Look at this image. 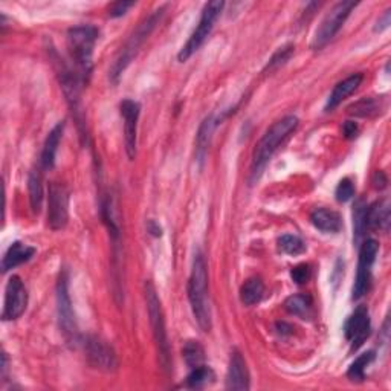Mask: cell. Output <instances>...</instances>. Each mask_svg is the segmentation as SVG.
Segmentation results:
<instances>
[{"label":"cell","mask_w":391,"mask_h":391,"mask_svg":"<svg viewBox=\"0 0 391 391\" xmlns=\"http://www.w3.org/2000/svg\"><path fill=\"white\" fill-rule=\"evenodd\" d=\"M298 118L289 115L279 119L274 122L271 129L266 130L262 139L257 142V146L254 148V155H252V164H251V184L257 182L263 175V171L266 165L269 164L271 158L276 150L280 148L283 142L288 139L292 133L297 130L298 127Z\"/></svg>","instance_id":"cell-1"},{"label":"cell","mask_w":391,"mask_h":391,"mask_svg":"<svg viewBox=\"0 0 391 391\" xmlns=\"http://www.w3.org/2000/svg\"><path fill=\"white\" fill-rule=\"evenodd\" d=\"M188 300L199 327L204 332L211 330V308L208 295V272L204 254L197 251L193 260L192 275L188 280Z\"/></svg>","instance_id":"cell-2"},{"label":"cell","mask_w":391,"mask_h":391,"mask_svg":"<svg viewBox=\"0 0 391 391\" xmlns=\"http://www.w3.org/2000/svg\"><path fill=\"white\" fill-rule=\"evenodd\" d=\"M97 39L98 30L93 25H78L68 31V49L83 83H88L91 78L93 69V47Z\"/></svg>","instance_id":"cell-3"},{"label":"cell","mask_w":391,"mask_h":391,"mask_svg":"<svg viewBox=\"0 0 391 391\" xmlns=\"http://www.w3.org/2000/svg\"><path fill=\"white\" fill-rule=\"evenodd\" d=\"M167 6H159L158 9H155L153 13H151L148 17H146L144 21L139 23V26L136 28V31L130 35V39L127 40V43L124 45V47L121 49L118 59L113 63L112 69H110V80L113 83H118L121 74L127 69V66L132 63V60L135 59V55L138 54L139 47L142 46L148 35L151 34V31L155 30L156 25L159 23V21L164 16Z\"/></svg>","instance_id":"cell-4"},{"label":"cell","mask_w":391,"mask_h":391,"mask_svg":"<svg viewBox=\"0 0 391 391\" xmlns=\"http://www.w3.org/2000/svg\"><path fill=\"white\" fill-rule=\"evenodd\" d=\"M144 293H146L147 312H148V318H150V324H151V330H153V338L156 342L159 364L165 371H170L171 370V351H170L168 337H167L164 312H162L161 300L158 297V292H156V288L153 286V283L146 281Z\"/></svg>","instance_id":"cell-5"},{"label":"cell","mask_w":391,"mask_h":391,"mask_svg":"<svg viewBox=\"0 0 391 391\" xmlns=\"http://www.w3.org/2000/svg\"><path fill=\"white\" fill-rule=\"evenodd\" d=\"M57 315H59V326L66 341L71 344H77L78 326L69 295V276L66 271L60 274L59 281H57Z\"/></svg>","instance_id":"cell-6"},{"label":"cell","mask_w":391,"mask_h":391,"mask_svg":"<svg viewBox=\"0 0 391 391\" xmlns=\"http://www.w3.org/2000/svg\"><path fill=\"white\" fill-rule=\"evenodd\" d=\"M223 6H225V4L218 2V0H216V2H208L204 6V11H202V16H200L197 28L193 31L192 37H189L188 42L185 43V46L177 54L179 62H182V63L187 62L189 57H192L199 49V47L204 45V42L206 40V37L209 35V33H211V30H213L217 17L221 16Z\"/></svg>","instance_id":"cell-7"},{"label":"cell","mask_w":391,"mask_h":391,"mask_svg":"<svg viewBox=\"0 0 391 391\" xmlns=\"http://www.w3.org/2000/svg\"><path fill=\"white\" fill-rule=\"evenodd\" d=\"M355 6V2H338L330 9L326 17L322 18L317 33H315L312 42L313 49H322V47L337 35V33L341 30V26L346 23L347 17L350 16L351 9Z\"/></svg>","instance_id":"cell-8"},{"label":"cell","mask_w":391,"mask_h":391,"mask_svg":"<svg viewBox=\"0 0 391 391\" xmlns=\"http://www.w3.org/2000/svg\"><path fill=\"white\" fill-rule=\"evenodd\" d=\"M69 221V193L64 185L52 182L47 197V225L51 230L59 231L68 225Z\"/></svg>","instance_id":"cell-9"},{"label":"cell","mask_w":391,"mask_h":391,"mask_svg":"<svg viewBox=\"0 0 391 391\" xmlns=\"http://www.w3.org/2000/svg\"><path fill=\"white\" fill-rule=\"evenodd\" d=\"M378 252H379V245L376 240H373V238H368V240H366L361 245L356 280H355V284H353V295H351L353 300H359L361 297H364V293L367 292L370 279H371V268H373Z\"/></svg>","instance_id":"cell-10"},{"label":"cell","mask_w":391,"mask_h":391,"mask_svg":"<svg viewBox=\"0 0 391 391\" xmlns=\"http://www.w3.org/2000/svg\"><path fill=\"white\" fill-rule=\"evenodd\" d=\"M28 304V292L21 276L13 275L9 279L5 289V304H4V321H13L22 317Z\"/></svg>","instance_id":"cell-11"},{"label":"cell","mask_w":391,"mask_h":391,"mask_svg":"<svg viewBox=\"0 0 391 391\" xmlns=\"http://www.w3.org/2000/svg\"><path fill=\"white\" fill-rule=\"evenodd\" d=\"M121 117L124 119V141H126V153L130 161L135 159L136 156V147H138V121L141 106L139 103L133 100H124L119 104Z\"/></svg>","instance_id":"cell-12"},{"label":"cell","mask_w":391,"mask_h":391,"mask_svg":"<svg viewBox=\"0 0 391 391\" xmlns=\"http://www.w3.org/2000/svg\"><path fill=\"white\" fill-rule=\"evenodd\" d=\"M370 330L371 324L368 309L366 306H359L350 315L344 324V335L346 339L350 342V349L358 350L364 344L366 339L370 337Z\"/></svg>","instance_id":"cell-13"},{"label":"cell","mask_w":391,"mask_h":391,"mask_svg":"<svg viewBox=\"0 0 391 391\" xmlns=\"http://www.w3.org/2000/svg\"><path fill=\"white\" fill-rule=\"evenodd\" d=\"M84 347L89 362L95 368H100L104 371H113L117 368V355L113 349L106 344V341L100 339L98 337H89L86 339Z\"/></svg>","instance_id":"cell-14"},{"label":"cell","mask_w":391,"mask_h":391,"mask_svg":"<svg viewBox=\"0 0 391 391\" xmlns=\"http://www.w3.org/2000/svg\"><path fill=\"white\" fill-rule=\"evenodd\" d=\"M250 371L246 367V361L242 353L234 350L230 358L226 373V388L228 390H250Z\"/></svg>","instance_id":"cell-15"},{"label":"cell","mask_w":391,"mask_h":391,"mask_svg":"<svg viewBox=\"0 0 391 391\" xmlns=\"http://www.w3.org/2000/svg\"><path fill=\"white\" fill-rule=\"evenodd\" d=\"M362 80H364V75H362V74H353V75H350V77H347L346 80L339 81L335 86V89L332 91L330 97H329V100L326 103V107H324V109H326L327 112H332L333 109H337L339 106V104L349 97V95H351L353 92H355L359 88Z\"/></svg>","instance_id":"cell-16"},{"label":"cell","mask_w":391,"mask_h":391,"mask_svg":"<svg viewBox=\"0 0 391 391\" xmlns=\"http://www.w3.org/2000/svg\"><path fill=\"white\" fill-rule=\"evenodd\" d=\"M310 222L322 233H339L342 228V218L337 211L327 208H317L310 214Z\"/></svg>","instance_id":"cell-17"},{"label":"cell","mask_w":391,"mask_h":391,"mask_svg":"<svg viewBox=\"0 0 391 391\" xmlns=\"http://www.w3.org/2000/svg\"><path fill=\"white\" fill-rule=\"evenodd\" d=\"M35 254V247L28 246L22 242H14L11 246L8 247V251L4 255L2 260V271L8 272L9 269L17 268L18 264L26 263L31 260Z\"/></svg>","instance_id":"cell-18"},{"label":"cell","mask_w":391,"mask_h":391,"mask_svg":"<svg viewBox=\"0 0 391 391\" xmlns=\"http://www.w3.org/2000/svg\"><path fill=\"white\" fill-rule=\"evenodd\" d=\"M63 130H64V122H59L49 132V135H47L42 150V156H40V165L43 170H49L54 167L57 150H59L60 141L63 136Z\"/></svg>","instance_id":"cell-19"},{"label":"cell","mask_w":391,"mask_h":391,"mask_svg":"<svg viewBox=\"0 0 391 391\" xmlns=\"http://www.w3.org/2000/svg\"><path fill=\"white\" fill-rule=\"evenodd\" d=\"M367 228L370 230L388 231L390 228V204L388 200H378L371 206H367Z\"/></svg>","instance_id":"cell-20"},{"label":"cell","mask_w":391,"mask_h":391,"mask_svg":"<svg viewBox=\"0 0 391 391\" xmlns=\"http://www.w3.org/2000/svg\"><path fill=\"white\" fill-rule=\"evenodd\" d=\"M264 284L259 276H252V279L246 280L240 289V300L245 306H254L263 298Z\"/></svg>","instance_id":"cell-21"},{"label":"cell","mask_w":391,"mask_h":391,"mask_svg":"<svg viewBox=\"0 0 391 391\" xmlns=\"http://www.w3.org/2000/svg\"><path fill=\"white\" fill-rule=\"evenodd\" d=\"M284 308L289 313L303 320H309L312 317V300L309 295H292V297L286 300Z\"/></svg>","instance_id":"cell-22"},{"label":"cell","mask_w":391,"mask_h":391,"mask_svg":"<svg viewBox=\"0 0 391 391\" xmlns=\"http://www.w3.org/2000/svg\"><path fill=\"white\" fill-rule=\"evenodd\" d=\"M367 230V204L364 199H358L353 206V238L359 245Z\"/></svg>","instance_id":"cell-23"},{"label":"cell","mask_w":391,"mask_h":391,"mask_svg":"<svg viewBox=\"0 0 391 391\" xmlns=\"http://www.w3.org/2000/svg\"><path fill=\"white\" fill-rule=\"evenodd\" d=\"M28 192H30V202L33 211L39 214L43 204V184L42 175L39 171H31L30 177H28Z\"/></svg>","instance_id":"cell-24"},{"label":"cell","mask_w":391,"mask_h":391,"mask_svg":"<svg viewBox=\"0 0 391 391\" xmlns=\"http://www.w3.org/2000/svg\"><path fill=\"white\" fill-rule=\"evenodd\" d=\"M375 359V351H367L362 353L361 356H358L355 361L351 362V366L349 367L347 376L353 383H361L366 378V368L373 362Z\"/></svg>","instance_id":"cell-25"},{"label":"cell","mask_w":391,"mask_h":391,"mask_svg":"<svg viewBox=\"0 0 391 391\" xmlns=\"http://www.w3.org/2000/svg\"><path fill=\"white\" fill-rule=\"evenodd\" d=\"M214 373L213 370L205 366H200L196 368H192V373L188 375L185 387L188 388H204L213 383Z\"/></svg>","instance_id":"cell-26"},{"label":"cell","mask_w":391,"mask_h":391,"mask_svg":"<svg viewBox=\"0 0 391 391\" xmlns=\"http://www.w3.org/2000/svg\"><path fill=\"white\" fill-rule=\"evenodd\" d=\"M184 359L189 368H196L204 366L205 361V351L204 347L199 344L197 341H188L184 346Z\"/></svg>","instance_id":"cell-27"},{"label":"cell","mask_w":391,"mask_h":391,"mask_svg":"<svg viewBox=\"0 0 391 391\" xmlns=\"http://www.w3.org/2000/svg\"><path fill=\"white\" fill-rule=\"evenodd\" d=\"M279 250L289 255H300L306 251V245L298 235L286 234L279 238Z\"/></svg>","instance_id":"cell-28"},{"label":"cell","mask_w":391,"mask_h":391,"mask_svg":"<svg viewBox=\"0 0 391 391\" xmlns=\"http://www.w3.org/2000/svg\"><path fill=\"white\" fill-rule=\"evenodd\" d=\"M213 122H214L213 118L209 117L202 122V126H200V129H199V135H197V159L199 161H204V158H205L208 144H209V138H211V132L214 127Z\"/></svg>","instance_id":"cell-29"},{"label":"cell","mask_w":391,"mask_h":391,"mask_svg":"<svg viewBox=\"0 0 391 391\" xmlns=\"http://www.w3.org/2000/svg\"><path fill=\"white\" fill-rule=\"evenodd\" d=\"M380 109V104L375 98H364L358 101L356 104L349 107V112L351 115L356 117H370V115H376Z\"/></svg>","instance_id":"cell-30"},{"label":"cell","mask_w":391,"mask_h":391,"mask_svg":"<svg viewBox=\"0 0 391 391\" xmlns=\"http://www.w3.org/2000/svg\"><path fill=\"white\" fill-rule=\"evenodd\" d=\"M293 54V46L292 45H286L283 47H280L279 51H276L274 55H272V59L269 60V63L266 64V68H264V72L266 71H274V69H279L281 64H284L286 62H288L291 59V55Z\"/></svg>","instance_id":"cell-31"},{"label":"cell","mask_w":391,"mask_h":391,"mask_svg":"<svg viewBox=\"0 0 391 391\" xmlns=\"http://www.w3.org/2000/svg\"><path fill=\"white\" fill-rule=\"evenodd\" d=\"M335 196H337V200L338 202H349V200L355 196V185H353L351 180L349 177L342 179L341 182L338 184L337 187V192H335Z\"/></svg>","instance_id":"cell-32"},{"label":"cell","mask_w":391,"mask_h":391,"mask_svg":"<svg viewBox=\"0 0 391 391\" xmlns=\"http://www.w3.org/2000/svg\"><path fill=\"white\" fill-rule=\"evenodd\" d=\"M291 276H292V280L297 283V284H304V283H308L309 279H310V268H309V264H298V266H295V268L292 269L291 272Z\"/></svg>","instance_id":"cell-33"},{"label":"cell","mask_w":391,"mask_h":391,"mask_svg":"<svg viewBox=\"0 0 391 391\" xmlns=\"http://www.w3.org/2000/svg\"><path fill=\"white\" fill-rule=\"evenodd\" d=\"M133 2H117V4H113L110 8H109V16L110 17H119L122 14H126L127 13V9L132 8Z\"/></svg>","instance_id":"cell-34"},{"label":"cell","mask_w":391,"mask_h":391,"mask_svg":"<svg viewBox=\"0 0 391 391\" xmlns=\"http://www.w3.org/2000/svg\"><path fill=\"white\" fill-rule=\"evenodd\" d=\"M342 133H344V136L349 138V139L355 138V136H356V133H358L356 122L346 121V122H344V126H342Z\"/></svg>","instance_id":"cell-35"},{"label":"cell","mask_w":391,"mask_h":391,"mask_svg":"<svg viewBox=\"0 0 391 391\" xmlns=\"http://www.w3.org/2000/svg\"><path fill=\"white\" fill-rule=\"evenodd\" d=\"M373 187L378 189H384L387 187V176L384 175V171H376L373 176Z\"/></svg>","instance_id":"cell-36"},{"label":"cell","mask_w":391,"mask_h":391,"mask_svg":"<svg viewBox=\"0 0 391 391\" xmlns=\"http://www.w3.org/2000/svg\"><path fill=\"white\" fill-rule=\"evenodd\" d=\"M388 25H390V9H387L385 14H384V17H383V18H379V21H378L376 31H384V30H387Z\"/></svg>","instance_id":"cell-37"},{"label":"cell","mask_w":391,"mask_h":391,"mask_svg":"<svg viewBox=\"0 0 391 391\" xmlns=\"http://www.w3.org/2000/svg\"><path fill=\"white\" fill-rule=\"evenodd\" d=\"M148 231H150L151 234H153V235H156V237H159V235L162 234L161 226H159L155 221H150V222H148Z\"/></svg>","instance_id":"cell-38"}]
</instances>
